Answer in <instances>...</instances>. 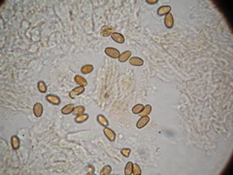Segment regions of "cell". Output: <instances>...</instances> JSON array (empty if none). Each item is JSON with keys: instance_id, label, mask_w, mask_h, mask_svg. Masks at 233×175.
Wrapping results in <instances>:
<instances>
[{"instance_id": "6da1fadb", "label": "cell", "mask_w": 233, "mask_h": 175, "mask_svg": "<svg viewBox=\"0 0 233 175\" xmlns=\"http://www.w3.org/2000/svg\"><path fill=\"white\" fill-rule=\"evenodd\" d=\"M104 52L108 56H110V58H112V59H118V56H120V55H121L120 51L114 47H107L104 50Z\"/></svg>"}, {"instance_id": "7a4b0ae2", "label": "cell", "mask_w": 233, "mask_h": 175, "mask_svg": "<svg viewBox=\"0 0 233 175\" xmlns=\"http://www.w3.org/2000/svg\"><path fill=\"white\" fill-rule=\"evenodd\" d=\"M103 133L105 134V136L107 137V139L110 141V142H114V141L116 140V132L113 131V129H111L110 127H104L103 129Z\"/></svg>"}, {"instance_id": "3957f363", "label": "cell", "mask_w": 233, "mask_h": 175, "mask_svg": "<svg viewBox=\"0 0 233 175\" xmlns=\"http://www.w3.org/2000/svg\"><path fill=\"white\" fill-rule=\"evenodd\" d=\"M114 32V27L110 25H103L100 29V35L102 37H109Z\"/></svg>"}, {"instance_id": "277c9868", "label": "cell", "mask_w": 233, "mask_h": 175, "mask_svg": "<svg viewBox=\"0 0 233 175\" xmlns=\"http://www.w3.org/2000/svg\"><path fill=\"white\" fill-rule=\"evenodd\" d=\"M46 100L48 101L49 103L54 104V105H59L61 103L60 97H58V95H55V94H52V93L46 95Z\"/></svg>"}, {"instance_id": "5b68a950", "label": "cell", "mask_w": 233, "mask_h": 175, "mask_svg": "<svg viewBox=\"0 0 233 175\" xmlns=\"http://www.w3.org/2000/svg\"><path fill=\"white\" fill-rule=\"evenodd\" d=\"M85 92V87H81V86H78L77 88H74L72 91H70L69 93V97L72 99H75L77 97H79L80 94H82Z\"/></svg>"}, {"instance_id": "8992f818", "label": "cell", "mask_w": 233, "mask_h": 175, "mask_svg": "<svg viewBox=\"0 0 233 175\" xmlns=\"http://www.w3.org/2000/svg\"><path fill=\"white\" fill-rule=\"evenodd\" d=\"M171 6H169V5H163V6H160V8L157 9V16L160 17H163V16H166L167 14L171 13Z\"/></svg>"}, {"instance_id": "52a82bcc", "label": "cell", "mask_w": 233, "mask_h": 175, "mask_svg": "<svg viewBox=\"0 0 233 175\" xmlns=\"http://www.w3.org/2000/svg\"><path fill=\"white\" fill-rule=\"evenodd\" d=\"M150 122V117L149 116H145V117H141L140 119L137 121V123H136V127L137 128H143L145 127L148 124H149Z\"/></svg>"}, {"instance_id": "ba28073f", "label": "cell", "mask_w": 233, "mask_h": 175, "mask_svg": "<svg viewBox=\"0 0 233 175\" xmlns=\"http://www.w3.org/2000/svg\"><path fill=\"white\" fill-rule=\"evenodd\" d=\"M33 114L36 118H40L43 114V105L40 102H37L33 106Z\"/></svg>"}, {"instance_id": "9c48e42d", "label": "cell", "mask_w": 233, "mask_h": 175, "mask_svg": "<svg viewBox=\"0 0 233 175\" xmlns=\"http://www.w3.org/2000/svg\"><path fill=\"white\" fill-rule=\"evenodd\" d=\"M164 25L167 28H172L174 26V17L171 13L164 16Z\"/></svg>"}, {"instance_id": "30bf717a", "label": "cell", "mask_w": 233, "mask_h": 175, "mask_svg": "<svg viewBox=\"0 0 233 175\" xmlns=\"http://www.w3.org/2000/svg\"><path fill=\"white\" fill-rule=\"evenodd\" d=\"M111 38L113 39L114 41L118 43V44H123L124 41H126L124 36L122 34V33H118V32H113L112 35H111Z\"/></svg>"}, {"instance_id": "8fae6325", "label": "cell", "mask_w": 233, "mask_h": 175, "mask_svg": "<svg viewBox=\"0 0 233 175\" xmlns=\"http://www.w3.org/2000/svg\"><path fill=\"white\" fill-rule=\"evenodd\" d=\"M131 55H132L131 51L127 50V51H124L122 54H121L118 59L120 63H126V61L129 60V59L131 58Z\"/></svg>"}, {"instance_id": "7c38bea8", "label": "cell", "mask_w": 233, "mask_h": 175, "mask_svg": "<svg viewBox=\"0 0 233 175\" xmlns=\"http://www.w3.org/2000/svg\"><path fill=\"white\" fill-rule=\"evenodd\" d=\"M74 108H75V105H74L73 103H69V104L65 105L64 107H62L60 112H61V114H63V115H69L73 113Z\"/></svg>"}, {"instance_id": "4fadbf2b", "label": "cell", "mask_w": 233, "mask_h": 175, "mask_svg": "<svg viewBox=\"0 0 233 175\" xmlns=\"http://www.w3.org/2000/svg\"><path fill=\"white\" fill-rule=\"evenodd\" d=\"M129 63L133 66H142L144 64V60L138 56H131L129 59Z\"/></svg>"}, {"instance_id": "5bb4252c", "label": "cell", "mask_w": 233, "mask_h": 175, "mask_svg": "<svg viewBox=\"0 0 233 175\" xmlns=\"http://www.w3.org/2000/svg\"><path fill=\"white\" fill-rule=\"evenodd\" d=\"M11 146H12L13 150H15V151L20 148L21 140H20L19 136H17V135H13V136L11 137Z\"/></svg>"}, {"instance_id": "9a60e30c", "label": "cell", "mask_w": 233, "mask_h": 175, "mask_svg": "<svg viewBox=\"0 0 233 175\" xmlns=\"http://www.w3.org/2000/svg\"><path fill=\"white\" fill-rule=\"evenodd\" d=\"M74 81H75V83L78 85V86H81V87L88 86V81L81 75H76L75 77H74Z\"/></svg>"}, {"instance_id": "2e32d148", "label": "cell", "mask_w": 233, "mask_h": 175, "mask_svg": "<svg viewBox=\"0 0 233 175\" xmlns=\"http://www.w3.org/2000/svg\"><path fill=\"white\" fill-rule=\"evenodd\" d=\"M96 120H97V123L99 125H101V127H109V121H108V119H106V117L104 115L98 114L96 116Z\"/></svg>"}, {"instance_id": "e0dca14e", "label": "cell", "mask_w": 233, "mask_h": 175, "mask_svg": "<svg viewBox=\"0 0 233 175\" xmlns=\"http://www.w3.org/2000/svg\"><path fill=\"white\" fill-rule=\"evenodd\" d=\"M88 118H89V115L87 114V113H84V114H82V115L76 116L74 121H75L76 124H83L85 122H87L88 120Z\"/></svg>"}, {"instance_id": "ac0fdd59", "label": "cell", "mask_w": 233, "mask_h": 175, "mask_svg": "<svg viewBox=\"0 0 233 175\" xmlns=\"http://www.w3.org/2000/svg\"><path fill=\"white\" fill-rule=\"evenodd\" d=\"M86 112V107L83 106V105H79V106H75L74 108V111L72 114L75 115V116H79V115H82L84 113Z\"/></svg>"}, {"instance_id": "d6986e66", "label": "cell", "mask_w": 233, "mask_h": 175, "mask_svg": "<svg viewBox=\"0 0 233 175\" xmlns=\"http://www.w3.org/2000/svg\"><path fill=\"white\" fill-rule=\"evenodd\" d=\"M94 69V67L92 64H85L82 66L81 68V72L83 73V74H89V73H92Z\"/></svg>"}, {"instance_id": "ffe728a7", "label": "cell", "mask_w": 233, "mask_h": 175, "mask_svg": "<svg viewBox=\"0 0 233 175\" xmlns=\"http://www.w3.org/2000/svg\"><path fill=\"white\" fill-rule=\"evenodd\" d=\"M37 89H38V91L40 92L41 93H45L47 92V89H48L46 83H45L44 81H42V80H40V81L37 83Z\"/></svg>"}, {"instance_id": "44dd1931", "label": "cell", "mask_w": 233, "mask_h": 175, "mask_svg": "<svg viewBox=\"0 0 233 175\" xmlns=\"http://www.w3.org/2000/svg\"><path fill=\"white\" fill-rule=\"evenodd\" d=\"M151 112H152V106H151L150 104H147V105H145V106H144L143 110L141 111L140 116H141V117L149 116V115L151 114Z\"/></svg>"}, {"instance_id": "7402d4cb", "label": "cell", "mask_w": 233, "mask_h": 175, "mask_svg": "<svg viewBox=\"0 0 233 175\" xmlns=\"http://www.w3.org/2000/svg\"><path fill=\"white\" fill-rule=\"evenodd\" d=\"M133 172V162H128L126 163V167H124V174L126 175H132Z\"/></svg>"}, {"instance_id": "603a6c76", "label": "cell", "mask_w": 233, "mask_h": 175, "mask_svg": "<svg viewBox=\"0 0 233 175\" xmlns=\"http://www.w3.org/2000/svg\"><path fill=\"white\" fill-rule=\"evenodd\" d=\"M112 173V166L109 165H106L102 167V169L100 170V175H110Z\"/></svg>"}, {"instance_id": "cb8c5ba5", "label": "cell", "mask_w": 233, "mask_h": 175, "mask_svg": "<svg viewBox=\"0 0 233 175\" xmlns=\"http://www.w3.org/2000/svg\"><path fill=\"white\" fill-rule=\"evenodd\" d=\"M144 108V105L142 103H139V104H136L135 106L132 107V113L133 114H140L141 111L143 110Z\"/></svg>"}, {"instance_id": "d4e9b609", "label": "cell", "mask_w": 233, "mask_h": 175, "mask_svg": "<svg viewBox=\"0 0 233 175\" xmlns=\"http://www.w3.org/2000/svg\"><path fill=\"white\" fill-rule=\"evenodd\" d=\"M133 175H141L142 174V169L140 168V166L137 165V163H133Z\"/></svg>"}, {"instance_id": "484cf974", "label": "cell", "mask_w": 233, "mask_h": 175, "mask_svg": "<svg viewBox=\"0 0 233 175\" xmlns=\"http://www.w3.org/2000/svg\"><path fill=\"white\" fill-rule=\"evenodd\" d=\"M121 154L124 157V158H128L130 156V154H131V149L129 148H123L121 150Z\"/></svg>"}, {"instance_id": "4316f807", "label": "cell", "mask_w": 233, "mask_h": 175, "mask_svg": "<svg viewBox=\"0 0 233 175\" xmlns=\"http://www.w3.org/2000/svg\"><path fill=\"white\" fill-rule=\"evenodd\" d=\"M86 170H87L88 174H94L95 168H94L93 165H88V166L86 167Z\"/></svg>"}, {"instance_id": "83f0119b", "label": "cell", "mask_w": 233, "mask_h": 175, "mask_svg": "<svg viewBox=\"0 0 233 175\" xmlns=\"http://www.w3.org/2000/svg\"><path fill=\"white\" fill-rule=\"evenodd\" d=\"M146 2H147L148 4L152 5V4H156V3H158V0H146Z\"/></svg>"}]
</instances>
